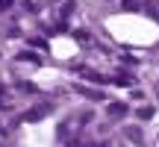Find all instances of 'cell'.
I'll use <instances>...</instances> for the list:
<instances>
[{
  "label": "cell",
  "instance_id": "6da1fadb",
  "mask_svg": "<svg viewBox=\"0 0 159 147\" xmlns=\"http://www.w3.org/2000/svg\"><path fill=\"white\" fill-rule=\"evenodd\" d=\"M18 59H21V62H35V65L41 62V59L35 56V53H30V50H24V53H21V56H18Z\"/></svg>",
  "mask_w": 159,
  "mask_h": 147
},
{
  "label": "cell",
  "instance_id": "7a4b0ae2",
  "mask_svg": "<svg viewBox=\"0 0 159 147\" xmlns=\"http://www.w3.org/2000/svg\"><path fill=\"white\" fill-rule=\"evenodd\" d=\"M109 112H112V115H124L127 106H124V103H112V109H109Z\"/></svg>",
  "mask_w": 159,
  "mask_h": 147
},
{
  "label": "cell",
  "instance_id": "3957f363",
  "mask_svg": "<svg viewBox=\"0 0 159 147\" xmlns=\"http://www.w3.org/2000/svg\"><path fill=\"white\" fill-rule=\"evenodd\" d=\"M9 3H12V0H0V12H3V9H6Z\"/></svg>",
  "mask_w": 159,
  "mask_h": 147
}]
</instances>
